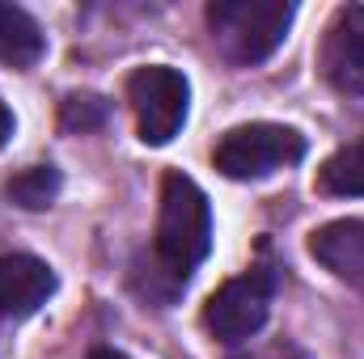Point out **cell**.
<instances>
[{"instance_id":"6da1fadb","label":"cell","mask_w":364,"mask_h":359,"mask_svg":"<svg viewBox=\"0 0 364 359\" xmlns=\"http://www.w3.org/2000/svg\"><path fill=\"white\" fill-rule=\"evenodd\" d=\"M212 250V207L199 182L186 174L161 178V207H157V258L186 279Z\"/></svg>"},{"instance_id":"7a4b0ae2","label":"cell","mask_w":364,"mask_h":359,"mask_svg":"<svg viewBox=\"0 0 364 359\" xmlns=\"http://www.w3.org/2000/svg\"><path fill=\"white\" fill-rule=\"evenodd\" d=\"M292 26L288 0H216L208 4V30L229 64H263Z\"/></svg>"},{"instance_id":"3957f363","label":"cell","mask_w":364,"mask_h":359,"mask_svg":"<svg viewBox=\"0 0 364 359\" xmlns=\"http://www.w3.org/2000/svg\"><path fill=\"white\" fill-rule=\"evenodd\" d=\"M301 157H305V136L284 123H242L225 131L212 153L216 170L233 182L267 178L284 165H296Z\"/></svg>"},{"instance_id":"277c9868","label":"cell","mask_w":364,"mask_h":359,"mask_svg":"<svg viewBox=\"0 0 364 359\" xmlns=\"http://www.w3.org/2000/svg\"><path fill=\"white\" fill-rule=\"evenodd\" d=\"M127 101L136 114V131L144 144L161 148L170 144L186 123V101H191V85L178 68L166 64H149L140 72H132L127 81Z\"/></svg>"},{"instance_id":"5b68a950","label":"cell","mask_w":364,"mask_h":359,"mask_svg":"<svg viewBox=\"0 0 364 359\" xmlns=\"http://www.w3.org/2000/svg\"><path fill=\"white\" fill-rule=\"evenodd\" d=\"M272 313V279L267 275H242L220 283L203 304V326L220 343H246L267 326Z\"/></svg>"},{"instance_id":"8992f818","label":"cell","mask_w":364,"mask_h":359,"mask_svg":"<svg viewBox=\"0 0 364 359\" xmlns=\"http://www.w3.org/2000/svg\"><path fill=\"white\" fill-rule=\"evenodd\" d=\"M322 77L339 93L364 97V4H343L322 38Z\"/></svg>"},{"instance_id":"52a82bcc","label":"cell","mask_w":364,"mask_h":359,"mask_svg":"<svg viewBox=\"0 0 364 359\" xmlns=\"http://www.w3.org/2000/svg\"><path fill=\"white\" fill-rule=\"evenodd\" d=\"M55 292V270L34 254L0 258V317H30Z\"/></svg>"},{"instance_id":"ba28073f","label":"cell","mask_w":364,"mask_h":359,"mask_svg":"<svg viewBox=\"0 0 364 359\" xmlns=\"http://www.w3.org/2000/svg\"><path fill=\"white\" fill-rule=\"evenodd\" d=\"M309 254L348 283H364V220H331L314 228Z\"/></svg>"},{"instance_id":"9c48e42d","label":"cell","mask_w":364,"mask_h":359,"mask_svg":"<svg viewBox=\"0 0 364 359\" xmlns=\"http://www.w3.org/2000/svg\"><path fill=\"white\" fill-rule=\"evenodd\" d=\"M47 51V38L38 30V21L17 9V4H0V64L9 68H34Z\"/></svg>"},{"instance_id":"30bf717a","label":"cell","mask_w":364,"mask_h":359,"mask_svg":"<svg viewBox=\"0 0 364 359\" xmlns=\"http://www.w3.org/2000/svg\"><path fill=\"white\" fill-rule=\"evenodd\" d=\"M318 190L335 199H364V144L331 153L318 170Z\"/></svg>"},{"instance_id":"8fae6325","label":"cell","mask_w":364,"mask_h":359,"mask_svg":"<svg viewBox=\"0 0 364 359\" xmlns=\"http://www.w3.org/2000/svg\"><path fill=\"white\" fill-rule=\"evenodd\" d=\"M60 170H51V165H34V170H26V174H17V178L4 186V194L17 203V207H30V211H38V207H51L55 203V194H60Z\"/></svg>"},{"instance_id":"7c38bea8","label":"cell","mask_w":364,"mask_h":359,"mask_svg":"<svg viewBox=\"0 0 364 359\" xmlns=\"http://www.w3.org/2000/svg\"><path fill=\"white\" fill-rule=\"evenodd\" d=\"M106 123V101L93 97V93H73L60 110V127L64 131H93Z\"/></svg>"},{"instance_id":"4fadbf2b","label":"cell","mask_w":364,"mask_h":359,"mask_svg":"<svg viewBox=\"0 0 364 359\" xmlns=\"http://www.w3.org/2000/svg\"><path fill=\"white\" fill-rule=\"evenodd\" d=\"M233 359H305V355L296 347H288V343H272V347H255V351H242Z\"/></svg>"},{"instance_id":"5bb4252c","label":"cell","mask_w":364,"mask_h":359,"mask_svg":"<svg viewBox=\"0 0 364 359\" xmlns=\"http://www.w3.org/2000/svg\"><path fill=\"white\" fill-rule=\"evenodd\" d=\"M9 136H13V110L0 101V148L9 144Z\"/></svg>"},{"instance_id":"9a60e30c","label":"cell","mask_w":364,"mask_h":359,"mask_svg":"<svg viewBox=\"0 0 364 359\" xmlns=\"http://www.w3.org/2000/svg\"><path fill=\"white\" fill-rule=\"evenodd\" d=\"M90 359H127V355H119V351H110V347H97Z\"/></svg>"}]
</instances>
